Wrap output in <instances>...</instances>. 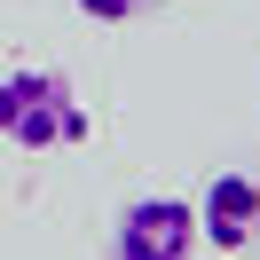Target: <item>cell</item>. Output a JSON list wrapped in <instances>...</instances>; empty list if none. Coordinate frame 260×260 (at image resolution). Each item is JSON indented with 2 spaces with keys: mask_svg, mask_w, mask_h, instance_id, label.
<instances>
[{
  "mask_svg": "<svg viewBox=\"0 0 260 260\" xmlns=\"http://www.w3.org/2000/svg\"><path fill=\"white\" fill-rule=\"evenodd\" d=\"M87 134H95V118H87L79 87L55 63L0 71V142H16L24 158H40V150H79Z\"/></svg>",
  "mask_w": 260,
  "mask_h": 260,
  "instance_id": "cell-1",
  "label": "cell"
},
{
  "mask_svg": "<svg viewBox=\"0 0 260 260\" xmlns=\"http://www.w3.org/2000/svg\"><path fill=\"white\" fill-rule=\"evenodd\" d=\"M197 252V197H134L111 229V260H189Z\"/></svg>",
  "mask_w": 260,
  "mask_h": 260,
  "instance_id": "cell-2",
  "label": "cell"
},
{
  "mask_svg": "<svg viewBox=\"0 0 260 260\" xmlns=\"http://www.w3.org/2000/svg\"><path fill=\"white\" fill-rule=\"evenodd\" d=\"M252 237H260V181L237 174V166H221L205 181V197H197V244H213L221 260H237Z\"/></svg>",
  "mask_w": 260,
  "mask_h": 260,
  "instance_id": "cell-3",
  "label": "cell"
},
{
  "mask_svg": "<svg viewBox=\"0 0 260 260\" xmlns=\"http://www.w3.org/2000/svg\"><path fill=\"white\" fill-rule=\"evenodd\" d=\"M87 24H134V16H150V0H71Z\"/></svg>",
  "mask_w": 260,
  "mask_h": 260,
  "instance_id": "cell-4",
  "label": "cell"
}]
</instances>
